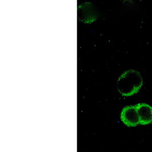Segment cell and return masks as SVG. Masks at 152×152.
I'll list each match as a JSON object with an SVG mask.
<instances>
[{"instance_id": "cell-1", "label": "cell", "mask_w": 152, "mask_h": 152, "mask_svg": "<svg viewBox=\"0 0 152 152\" xmlns=\"http://www.w3.org/2000/svg\"><path fill=\"white\" fill-rule=\"evenodd\" d=\"M143 78L140 72L135 69H129L119 77L117 87L119 93L123 96H131L141 88Z\"/></svg>"}, {"instance_id": "cell-2", "label": "cell", "mask_w": 152, "mask_h": 152, "mask_svg": "<svg viewBox=\"0 0 152 152\" xmlns=\"http://www.w3.org/2000/svg\"><path fill=\"white\" fill-rule=\"evenodd\" d=\"M121 120L128 126H136L140 124L138 113L135 105L124 107L121 113Z\"/></svg>"}, {"instance_id": "cell-3", "label": "cell", "mask_w": 152, "mask_h": 152, "mask_svg": "<svg viewBox=\"0 0 152 152\" xmlns=\"http://www.w3.org/2000/svg\"><path fill=\"white\" fill-rule=\"evenodd\" d=\"M78 18L80 21L85 23H90L95 21L96 19L97 13L94 5L91 3L87 2L79 6Z\"/></svg>"}, {"instance_id": "cell-4", "label": "cell", "mask_w": 152, "mask_h": 152, "mask_svg": "<svg viewBox=\"0 0 152 152\" xmlns=\"http://www.w3.org/2000/svg\"><path fill=\"white\" fill-rule=\"evenodd\" d=\"M136 108L138 113L140 124L147 125L152 122V107L146 103L136 104Z\"/></svg>"}]
</instances>
